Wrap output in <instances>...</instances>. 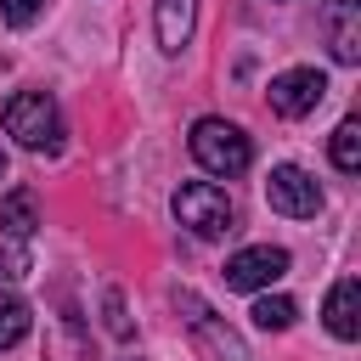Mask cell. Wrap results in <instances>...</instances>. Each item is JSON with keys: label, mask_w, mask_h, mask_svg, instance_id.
I'll use <instances>...</instances> for the list:
<instances>
[{"label": "cell", "mask_w": 361, "mask_h": 361, "mask_svg": "<svg viewBox=\"0 0 361 361\" xmlns=\"http://www.w3.org/2000/svg\"><path fill=\"white\" fill-rule=\"evenodd\" d=\"M0 124H6V135H11L17 147H28V152H56V147H62V113H56V102H51L45 90H17V96H6Z\"/></svg>", "instance_id": "cell-1"}, {"label": "cell", "mask_w": 361, "mask_h": 361, "mask_svg": "<svg viewBox=\"0 0 361 361\" xmlns=\"http://www.w3.org/2000/svg\"><path fill=\"white\" fill-rule=\"evenodd\" d=\"M192 158L209 169V175H243L248 164H254V147H248V135H243V124H231V118H197L192 124Z\"/></svg>", "instance_id": "cell-2"}, {"label": "cell", "mask_w": 361, "mask_h": 361, "mask_svg": "<svg viewBox=\"0 0 361 361\" xmlns=\"http://www.w3.org/2000/svg\"><path fill=\"white\" fill-rule=\"evenodd\" d=\"M175 220H180L192 237H226V231L237 226V209H231L226 186H214V180H186V186L175 192Z\"/></svg>", "instance_id": "cell-3"}, {"label": "cell", "mask_w": 361, "mask_h": 361, "mask_svg": "<svg viewBox=\"0 0 361 361\" xmlns=\"http://www.w3.org/2000/svg\"><path fill=\"white\" fill-rule=\"evenodd\" d=\"M175 310L186 316L192 338H197L214 361H248V344H243V338H237V333H231V327H226V322H220V316H214V310H209L192 288H180V293H175Z\"/></svg>", "instance_id": "cell-4"}, {"label": "cell", "mask_w": 361, "mask_h": 361, "mask_svg": "<svg viewBox=\"0 0 361 361\" xmlns=\"http://www.w3.org/2000/svg\"><path fill=\"white\" fill-rule=\"evenodd\" d=\"M265 197H271V209L288 214V220H310V214L322 209V186H316V175L299 169V164H276L271 180H265Z\"/></svg>", "instance_id": "cell-5"}, {"label": "cell", "mask_w": 361, "mask_h": 361, "mask_svg": "<svg viewBox=\"0 0 361 361\" xmlns=\"http://www.w3.org/2000/svg\"><path fill=\"white\" fill-rule=\"evenodd\" d=\"M282 271H288V248H276V243H254V248H237V254L226 259V288H237V293H259V288H271Z\"/></svg>", "instance_id": "cell-6"}, {"label": "cell", "mask_w": 361, "mask_h": 361, "mask_svg": "<svg viewBox=\"0 0 361 361\" xmlns=\"http://www.w3.org/2000/svg\"><path fill=\"white\" fill-rule=\"evenodd\" d=\"M322 96H327V79H322L316 68H288V73L271 79V113H282V118H305V113H316Z\"/></svg>", "instance_id": "cell-7"}, {"label": "cell", "mask_w": 361, "mask_h": 361, "mask_svg": "<svg viewBox=\"0 0 361 361\" xmlns=\"http://www.w3.org/2000/svg\"><path fill=\"white\" fill-rule=\"evenodd\" d=\"M322 34H327L333 62L355 68L361 62V0H327L322 6Z\"/></svg>", "instance_id": "cell-8"}, {"label": "cell", "mask_w": 361, "mask_h": 361, "mask_svg": "<svg viewBox=\"0 0 361 361\" xmlns=\"http://www.w3.org/2000/svg\"><path fill=\"white\" fill-rule=\"evenodd\" d=\"M322 322H327V333L333 338H361V282L355 276H338L333 288H327V305H322Z\"/></svg>", "instance_id": "cell-9"}, {"label": "cell", "mask_w": 361, "mask_h": 361, "mask_svg": "<svg viewBox=\"0 0 361 361\" xmlns=\"http://www.w3.org/2000/svg\"><path fill=\"white\" fill-rule=\"evenodd\" d=\"M192 23H197V0H158V6H152L158 51H164V56H180L186 39H192Z\"/></svg>", "instance_id": "cell-10"}, {"label": "cell", "mask_w": 361, "mask_h": 361, "mask_svg": "<svg viewBox=\"0 0 361 361\" xmlns=\"http://www.w3.org/2000/svg\"><path fill=\"white\" fill-rule=\"evenodd\" d=\"M34 226H39L34 192H28V186H11V192L0 197V231H6L11 243H28V237H34Z\"/></svg>", "instance_id": "cell-11"}, {"label": "cell", "mask_w": 361, "mask_h": 361, "mask_svg": "<svg viewBox=\"0 0 361 361\" xmlns=\"http://www.w3.org/2000/svg\"><path fill=\"white\" fill-rule=\"evenodd\" d=\"M248 316H254V327H259V333H288V327L299 322V305H293L288 293H259Z\"/></svg>", "instance_id": "cell-12"}, {"label": "cell", "mask_w": 361, "mask_h": 361, "mask_svg": "<svg viewBox=\"0 0 361 361\" xmlns=\"http://www.w3.org/2000/svg\"><path fill=\"white\" fill-rule=\"evenodd\" d=\"M34 327V310H28V299L23 293H0V350H11V344H23V333Z\"/></svg>", "instance_id": "cell-13"}, {"label": "cell", "mask_w": 361, "mask_h": 361, "mask_svg": "<svg viewBox=\"0 0 361 361\" xmlns=\"http://www.w3.org/2000/svg\"><path fill=\"white\" fill-rule=\"evenodd\" d=\"M327 152H333V169H344V175H355V169H361V118H344V124L333 130V141H327Z\"/></svg>", "instance_id": "cell-14"}, {"label": "cell", "mask_w": 361, "mask_h": 361, "mask_svg": "<svg viewBox=\"0 0 361 361\" xmlns=\"http://www.w3.org/2000/svg\"><path fill=\"white\" fill-rule=\"evenodd\" d=\"M102 316H107V333H113V338H130V316H124V293H118V288L102 293Z\"/></svg>", "instance_id": "cell-15"}, {"label": "cell", "mask_w": 361, "mask_h": 361, "mask_svg": "<svg viewBox=\"0 0 361 361\" xmlns=\"http://www.w3.org/2000/svg\"><path fill=\"white\" fill-rule=\"evenodd\" d=\"M39 11H45V0H0V17H6L11 28H28V23H39Z\"/></svg>", "instance_id": "cell-16"}, {"label": "cell", "mask_w": 361, "mask_h": 361, "mask_svg": "<svg viewBox=\"0 0 361 361\" xmlns=\"http://www.w3.org/2000/svg\"><path fill=\"white\" fill-rule=\"evenodd\" d=\"M0 271H6V276H11V265H6V259H0Z\"/></svg>", "instance_id": "cell-17"}, {"label": "cell", "mask_w": 361, "mask_h": 361, "mask_svg": "<svg viewBox=\"0 0 361 361\" xmlns=\"http://www.w3.org/2000/svg\"><path fill=\"white\" fill-rule=\"evenodd\" d=\"M0 175H6V158H0Z\"/></svg>", "instance_id": "cell-18"}, {"label": "cell", "mask_w": 361, "mask_h": 361, "mask_svg": "<svg viewBox=\"0 0 361 361\" xmlns=\"http://www.w3.org/2000/svg\"><path fill=\"white\" fill-rule=\"evenodd\" d=\"M130 361H135V355H130Z\"/></svg>", "instance_id": "cell-19"}]
</instances>
